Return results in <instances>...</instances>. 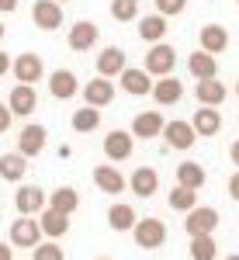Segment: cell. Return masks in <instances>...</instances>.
Returning a JSON list of instances; mask_svg holds the SVG:
<instances>
[{
    "instance_id": "obj_1",
    "label": "cell",
    "mask_w": 239,
    "mask_h": 260,
    "mask_svg": "<svg viewBox=\"0 0 239 260\" xmlns=\"http://www.w3.org/2000/svg\"><path fill=\"white\" fill-rule=\"evenodd\" d=\"M174 66H177V49L174 45H166V42H156V45H149V52H146V73L149 77H170L174 73Z\"/></svg>"
},
{
    "instance_id": "obj_2",
    "label": "cell",
    "mask_w": 239,
    "mask_h": 260,
    "mask_svg": "<svg viewBox=\"0 0 239 260\" xmlns=\"http://www.w3.org/2000/svg\"><path fill=\"white\" fill-rule=\"evenodd\" d=\"M184 229H187V236H191V240H194V236H215V229H219V212H215V208H208V205H198V208H191V212H187Z\"/></svg>"
},
{
    "instance_id": "obj_3",
    "label": "cell",
    "mask_w": 239,
    "mask_h": 260,
    "mask_svg": "<svg viewBox=\"0 0 239 260\" xmlns=\"http://www.w3.org/2000/svg\"><path fill=\"white\" fill-rule=\"evenodd\" d=\"M11 73H14L18 83L35 87V83L45 77V62H42L39 52H24V56H18V59H11Z\"/></svg>"
},
{
    "instance_id": "obj_4",
    "label": "cell",
    "mask_w": 239,
    "mask_h": 260,
    "mask_svg": "<svg viewBox=\"0 0 239 260\" xmlns=\"http://www.w3.org/2000/svg\"><path fill=\"white\" fill-rule=\"evenodd\" d=\"M45 205H49V194L42 191L39 184H21L18 194H14V208H18V215H42L45 212Z\"/></svg>"
},
{
    "instance_id": "obj_5",
    "label": "cell",
    "mask_w": 239,
    "mask_h": 260,
    "mask_svg": "<svg viewBox=\"0 0 239 260\" xmlns=\"http://www.w3.org/2000/svg\"><path fill=\"white\" fill-rule=\"evenodd\" d=\"M39 243H42L39 219L18 215V222H11V246H18V250H35Z\"/></svg>"
},
{
    "instance_id": "obj_6",
    "label": "cell",
    "mask_w": 239,
    "mask_h": 260,
    "mask_svg": "<svg viewBox=\"0 0 239 260\" xmlns=\"http://www.w3.org/2000/svg\"><path fill=\"white\" fill-rule=\"evenodd\" d=\"M135 243H139L142 250H159L163 243H166V222H159V219H139L135 222Z\"/></svg>"
},
{
    "instance_id": "obj_7",
    "label": "cell",
    "mask_w": 239,
    "mask_h": 260,
    "mask_svg": "<svg viewBox=\"0 0 239 260\" xmlns=\"http://www.w3.org/2000/svg\"><path fill=\"white\" fill-rule=\"evenodd\" d=\"M7 108H11L14 118H28V115H35V108H39V94H35V87L18 83V87L11 90V98H7Z\"/></svg>"
},
{
    "instance_id": "obj_8",
    "label": "cell",
    "mask_w": 239,
    "mask_h": 260,
    "mask_svg": "<svg viewBox=\"0 0 239 260\" xmlns=\"http://www.w3.org/2000/svg\"><path fill=\"white\" fill-rule=\"evenodd\" d=\"M121 90L125 94H132V98H146V94H153V77L146 73V70H135V66H125L121 70Z\"/></svg>"
},
{
    "instance_id": "obj_9",
    "label": "cell",
    "mask_w": 239,
    "mask_h": 260,
    "mask_svg": "<svg viewBox=\"0 0 239 260\" xmlns=\"http://www.w3.org/2000/svg\"><path fill=\"white\" fill-rule=\"evenodd\" d=\"M45 139H49L45 125H24L18 136V153L24 160H31V156H39L42 149H45Z\"/></svg>"
},
{
    "instance_id": "obj_10",
    "label": "cell",
    "mask_w": 239,
    "mask_h": 260,
    "mask_svg": "<svg viewBox=\"0 0 239 260\" xmlns=\"http://www.w3.org/2000/svg\"><path fill=\"white\" fill-rule=\"evenodd\" d=\"M97 39H100V28L94 24V21H77V24L70 28V35H66V42H70L73 52H87V49H94Z\"/></svg>"
},
{
    "instance_id": "obj_11",
    "label": "cell",
    "mask_w": 239,
    "mask_h": 260,
    "mask_svg": "<svg viewBox=\"0 0 239 260\" xmlns=\"http://www.w3.org/2000/svg\"><path fill=\"white\" fill-rule=\"evenodd\" d=\"M132 146H135V139H132V132H125V128H115V132H108V139H104V156L111 163H121L132 156Z\"/></svg>"
},
{
    "instance_id": "obj_12",
    "label": "cell",
    "mask_w": 239,
    "mask_h": 260,
    "mask_svg": "<svg viewBox=\"0 0 239 260\" xmlns=\"http://www.w3.org/2000/svg\"><path fill=\"white\" fill-rule=\"evenodd\" d=\"M31 21H35V28H42V31H56V28H62V7L52 4V0H35Z\"/></svg>"
},
{
    "instance_id": "obj_13",
    "label": "cell",
    "mask_w": 239,
    "mask_h": 260,
    "mask_svg": "<svg viewBox=\"0 0 239 260\" xmlns=\"http://www.w3.org/2000/svg\"><path fill=\"white\" fill-rule=\"evenodd\" d=\"M163 139H166V146L170 149H191L194 142H198V136H194V128H191V121H166L163 125Z\"/></svg>"
},
{
    "instance_id": "obj_14",
    "label": "cell",
    "mask_w": 239,
    "mask_h": 260,
    "mask_svg": "<svg viewBox=\"0 0 239 260\" xmlns=\"http://www.w3.org/2000/svg\"><path fill=\"white\" fill-rule=\"evenodd\" d=\"M191 128H194V136H198V139H212V136H219L222 111H219V108H198V111H194V118H191Z\"/></svg>"
},
{
    "instance_id": "obj_15",
    "label": "cell",
    "mask_w": 239,
    "mask_h": 260,
    "mask_svg": "<svg viewBox=\"0 0 239 260\" xmlns=\"http://www.w3.org/2000/svg\"><path fill=\"white\" fill-rule=\"evenodd\" d=\"M115 101V83L104 80V77H94L90 83H83V104L90 108H108Z\"/></svg>"
},
{
    "instance_id": "obj_16",
    "label": "cell",
    "mask_w": 239,
    "mask_h": 260,
    "mask_svg": "<svg viewBox=\"0 0 239 260\" xmlns=\"http://www.w3.org/2000/svg\"><path fill=\"white\" fill-rule=\"evenodd\" d=\"M201 52H208V56H222L225 49H229V28H222V24H204L201 28Z\"/></svg>"
},
{
    "instance_id": "obj_17",
    "label": "cell",
    "mask_w": 239,
    "mask_h": 260,
    "mask_svg": "<svg viewBox=\"0 0 239 260\" xmlns=\"http://www.w3.org/2000/svg\"><path fill=\"white\" fill-rule=\"evenodd\" d=\"M77 90H80V80H77L73 70H52V77H49V94L56 101H70Z\"/></svg>"
},
{
    "instance_id": "obj_18",
    "label": "cell",
    "mask_w": 239,
    "mask_h": 260,
    "mask_svg": "<svg viewBox=\"0 0 239 260\" xmlns=\"http://www.w3.org/2000/svg\"><path fill=\"white\" fill-rule=\"evenodd\" d=\"M125 66H128V62H125V52H121L118 45L100 49V56H97V77H104V80L121 77V70H125Z\"/></svg>"
},
{
    "instance_id": "obj_19",
    "label": "cell",
    "mask_w": 239,
    "mask_h": 260,
    "mask_svg": "<svg viewBox=\"0 0 239 260\" xmlns=\"http://www.w3.org/2000/svg\"><path fill=\"white\" fill-rule=\"evenodd\" d=\"M163 136V115L159 111H139L132 121V139H156Z\"/></svg>"
},
{
    "instance_id": "obj_20",
    "label": "cell",
    "mask_w": 239,
    "mask_h": 260,
    "mask_svg": "<svg viewBox=\"0 0 239 260\" xmlns=\"http://www.w3.org/2000/svg\"><path fill=\"white\" fill-rule=\"evenodd\" d=\"M128 187L135 191V198H153L159 191V174L153 167H135V174L128 177Z\"/></svg>"
},
{
    "instance_id": "obj_21",
    "label": "cell",
    "mask_w": 239,
    "mask_h": 260,
    "mask_svg": "<svg viewBox=\"0 0 239 260\" xmlns=\"http://www.w3.org/2000/svg\"><path fill=\"white\" fill-rule=\"evenodd\" d=\"M45 208H52V212H59V215H73L80 208V191L70 187V184H62V187H56V191L49 194V205H45Z\"/></svg>"
},
{
    "instance_id": "obj_22",
    "label": "cell",
    "mask_w": 239,
    "mask_h": 260,
    "mask_svg": "<svg viewBox=\"0 0 239 260\" xmlns=\"http://www.w3.org/2000/svg\"><path fill=\"white\" fill-rule=\"evenodd\" d=\"M94 184H97V191H104V194H121L128 180L121 177L118 167H108L104 163V167H94Z\"/></svg>"
},
{
    "instance_id": "obj_23",
    "label": "cell",
    "mask_w": 239,
    "mask_h": 260,
    "mask_svg": "<svg viewBox=\"0 0 239 260\" xmlns=\"http://www.w3.org/2000/svg\"><path fill=\"white\" fill-rule=\"evenodd\" d=\"M225 83H219V77L215 80H198L194 83V98H198L201 108H219L222 101H225Z\"/></svg>"
},
{
    "instance_id": "obj_24",
    "label": "cell",
    "mask_w": 239,
    "mask_h": 260,
    "mask_svg": "<svg viewBox=\"0 0 239 260\" xmlns=\"http://www.w3.org/2000/svg\"><path fill=\"white\" fill-rule=\"evenodd\" d=\"M184 98V83L177 80V77H159V80H153V101L156 104H177V101Z\"/></svg>"
},
{
    "instance_id": "obj_25",
    "label": "cell",
    "mask_w": 239,
    "mask_h": 260,
    "mask_svg": "<svg viewBox=\"0 0 239 260\" xmlns=\"http://www.w3.org/2000/svg\"><path fill=\"white\" fill-rule=\"evenodd\" d=\"M204 180H208V174H204V167L194 160H184L177 167V184L180 187H187V191H201L204 187Z\"/></svg>"
},
{
    "instance_id": "obj_26",
    "label": "cell",
    "mask_w": 239,
    "mask_h": 260,
    "mask_svg": "<svg viewBox=\"0 0 239 260\" xmlns=\"http://www.w3.org/2000/svg\"><path fill=\"white\" fill-rule=\"evenodd\" d=\"M187 70H191V77H194V80H215V77H219V59L198 49V52L187 59Z\"/></svg>"
},
{
    "instance_id": "obj_27",
    "label": "cell",
    "mask_w": 239,
    "mask_h": 260,
    "mask_svg": "<svg viewBox=\"0 0 239 260\" xmlns=\"http://www.w3.org/2000/svg\"><path fill=\"white\" fill-rule=\"evenodd\" d=\"M135 208L132 205H125V201H118V205H111L108 208V225L115 229V233H132L135 229Z\"/></svg>"
},
{
    "instance_id": "obj_28",
    "label": "cell",
    "mask_w": 239,
    "mask_h": 260,
    "mask_svg": "<svg viewBox=\"0 0 239 260\" xmlns=\"http://www.w3.org/2000/svg\"><path fill=\"white\" fill-rule=\"evenodd\" d=\"M39 229L42 236H49V240H59L70 233V215H59V212H52V208H45L39 215Z\"/></svg>"
},
{
    "instance_id": "obj_29",
    "label": "cell",
    "mask_w": 239,
    "mask_h": 260,
    "mask_svg": "<svg viewBox=\"0 0 239 260\" xmlns=\"http://www.w3.org/2000/svg\"><path fill=\"white\" fill-rule=\"evenodd\" d=\"M24 170H28V160L21 156L18 149L0 156V177H4V180H11V184H21V180H24Z\"/></svg>"
},
{
    "instance_id": "obj_30",
    "label": "cell",
    "mask_w": 239,
    "mask_h": 260,
    "mask_svg": "<svg viewBox=\"0 0 239 260\" xmlns=\"http://www.w3.org/2000/svg\"><path fill=\"white\" fill-rule=\"evenodd\" d=\"M163 35H166V18L163 14H146V18H139V39L142 42L156 45V42H163Z\"/></svg>"
},
{
    "instance_id": "obj_31",
    "label": "cell",
    "mask_w": 239,
    "mask_h": 260,
    "mask_svg": "<svg viewBox=\"0 0 239 260\" xmlns=\"http://www.w3.org/2000/svg\"><path fill=\"white\" fill-rule=\"evenodd\" d=\"M70 125H73L77 132H97V128H100V111H97V108H90V104H83L80 111H73Z\"/></svg>"
},
{
    "instance_id": "obj_32",
    "label": "cell",
    "mask_w": 239,
    "mask_h": 260,
    "mask_svg": "<svg viewBox=\"0 0 239 260\" xmlns=\"http://www.w3.org/2000/svg\"><path fill=\"white\" fill-rule=\"evenodd\" d=\"M215 257H219L215 236H194L191 240V260H215Z\"/></svg>"
},
{
    "instance_id": "obj_33",
    "label": "cell",
    "mask_w": 239,
    "mask_h": 260,
    "mask_svg": "<svg viewBox=\"0 0 239 260\" xmlns=\"http://www.w3.org/2000/svg\"><path fill=\"white\" fill-rule=\"evenodd\" d=\"M170 208H174V212H191V208H198V191H187V187H174V191H170Z\"/></svg>"
},
{
    "instance_id": "obj_34",
    "label": "cell",
    "mask_w": 239,
    "mask_h": 260,
    "mask_svg": "<svg viewBox=\"0 0 239 260\" xmlns=\"http://www.w3.org/2000/svg\"><path fill=\"white\" fill-rule=\"evenodd\" d=\"M139 4L135 0H111V18L115 21H135Z\"/></svg>"
},
{
    "instance_id": "obj_35",
    "label": "cell",
    "mask_w": 239,
    "mask_h": 260,
    "mask_svg": "<svg viewBox=\"0 0 239 260\" xmlns=\"http://www.w3.org/2000/svg\"><path fill=\"white\" fill-rule=\"evenodd\" d=\"M31 260H66V250H62L56 240H45L35 246V257Z\"/></svg>"
},
{
    "instance_id": "obj_36",
    "label": "cell",
    "mask_w": 239,
    "mask_h": 260,
    "mask_svg": "<svg viewBox=\"0 0 239 260\" xmlns=\"http://www.w3.org/2000/svg\"><path fill=\"white\" fill-rule=\"evenodd\" d=\"M184 7H187V0H156V14L163 18H177L184 14Z\"/></svg>"
},
{
    "instance_id": "obj_37",
    "label": "cell",
    "mask_w": 239,
    "mask_h": 260,
    "mask_svg": "<svg viewBox=\"0 0 239 260\" xmlns=\"http://www.w3.org/2000/svg\"><path fill=\"white\" fill-rule=\"evenodd\" d=\"M11 121H14V115H11V108H7V101H4V104H0V136L11 128Z\"/></svg>"
},
{
    "instance_id": "obj_38",
    "label": "cell",
    "mask_w": 239,
    "mask_h": 260,
    "mask_svg": "<svg viewBox=\"0 0 239 260\" xmlns=\"http://www.w3.org/2000/svg\"><path fill=\"white\" fill-rule=\"evenodd\" d=\"M229 194H232V198L239 201V170L232 174V177H229Z\"/></svg>"
},
{
    "instance_id": "obj_39",
    "label": "cell",
    "mask_w": 239,
    "mask_h": 260,
    "mask_svg": "<svg viewBox=\"0 0 239 260\" xmlns=\"http://www.w3.org/2000/svg\"><path fill=\"white\" fill-rule=\"evenodd\" d=\"M4 73H11V56L0 49V77H4Z\"/></svg>"
},
{
    "instance_id": "obj_40",
    "label": "cell",
    "mask_w": 239,
    "mask_h": 260,
    "mask_svg": "<svg viewBox=\"0 0 239 260\" xmlns=\"http://www.w3.org/2000/svg\"><path fill=\"white\" fill-rule=\"evenodd\" d=\"M0 260H14V246L11 243H0Z\"/></svg>"
},
{
    "instance_id": "obj_41",
    "label": "cell",
    "mask_w": 239,
    "mask_h": 260,
    "mask_svg": "<svg viewBox=\"0 0 239 260\" xmlns=\"http://www.w3.org/2000/svg\"><path fill=\"white\" fill-rule=\"evenodd\" d=\"M14 7H18V0H0V11H4V14H11Z\"/></svg>"
},
{
    "instance_id": "obj_42",
    "label": "cell",
    "mask_w": 239,
    "mask_h": 260,
    "mask_svg": "<svg viewBox=\"0 0 239 260\" xmlns=\"http://www.w3.org/2000/svg\"><path fill=\"white\" fill-rule=\"evenodd\" d=\"M229 156H232V167H239V139L232 142V149H229Z\"/></svg>"
},
{
    "instance_id": "obj_43",
    "label": "cell",
    "mask_w": 239,
    "mask_h": 260,
    "mask_svg": "<svg viewBox=\"0 0 239 260\" xmlns=\"http://www.w3.org/2000/svg\"><path fill=\"white\" fill-rule=\"evenodd\" d=\"M225 260H239V253H229V257H225Z\"/></svg>"
},
{
    "instance_id": "obj_44",
    "label": "cell",
    "mask_w": 239,
    "mask_h": 260,
    "mask_svg": "<svg viewBox=\"0 0 239 260\" xmlns=\"http://www.w3.org/2000/svg\"><path fill=\"white\" fill-rule=\"evenodd\" d=\"M52 4H59V7H62V4H70V0H52Z\"/></svg>"
},
{
    "instance_id": "obj_45",
    "label": "cell",
    "mask_w": 239,
    "mask_h": 260,
    "mask_svg": "<svg viewBox=\"0 0 239 260\" xmlns=\"http://www.w3.org/2000/svg\"><path fill=\"white\" fill-rule=\"evenodd\" d=\"M0 39H4V24H0Z\"/></svg>"
},
{
    "instance_id": "obj_46",
    "label": "cell",
    "mask_w": 239,
    "mask_h": 260,
    "mask_svg": "<svg viewBox=\"0 0 239 260\" xmlns=\"http://www.w3.org/2000/svg\"><path fill=\"white\" fill-rule=\"evenodd\" d=\"M236 98H239V83H236Z\"/></svg>"
},
{
    "instance_id": "obj_47",
    "label": "cell",
    "mask_w": 239,
    "mask_h": 260,
    "mask_svg": "<svg viewBox=\"0 0 239 260\" xmlns=\"http://www.w3.org/2000/svg\"><path fill=\"white\" fill-rule=\"evenodd\" d=\"M97 260H108V257H97Z\"/></svg>"
},
{
    "instance_id": "obj_48",
    "label": "cell",
    "mask_w": 239,
    "mask_h": 260,
    "mask_svg": "<svg viewBox=\"0 0 239 260\" xmlns=\"http://www.w3.org/2000/svg\"><path fill=\"white\" fill-rule=\"evenodd\" d=\"M135 4H139V0H135Z\"/></svg>"
},
{
    "instance_id": "obj_49",
    "label": "cell",
    "mask_w": 239,
    "mask_h": 260,
    "mask_svg": "<svg viewBox=\"0 0 239 260\" xmlns=\"http://www.w3.org/2000/svg\"><path fill=\"white\" fill-rule=\"evenodd\" d=\"M236 4H239V0H236Z\"/></svg>"
}]
</instances>
